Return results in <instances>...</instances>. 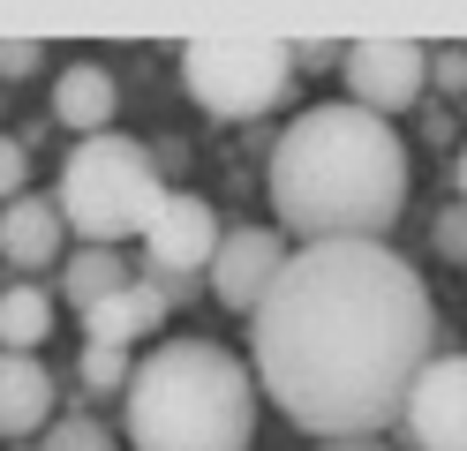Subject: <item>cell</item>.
<instances>
[{
  "label": "cell",
  "mask_w": 467,
  "mask_h": 451,
  "mask_svg": "<svg viewBox=\"0 0 467 451\" xmlns=\"http://www.w3.org/2000/svg\"><path fill=\"white\" fill-rule=\"evenodd\" d=\"M437 354V301L392 241L295 249L249 316V376L295 429L385 436Z\"/></svg>",
  "instance_id": "1"
},
{
  "label": "cell",
  "mask_w": 467,
  "mask_h": 451,
  "mask_svg": "<svg viewBox=\"0 0 467 451\" xmlns=\"http://www.w3.org/2000/svg\"><path fill=\"white\" fill-rule=\"evenodd\" d=\"M272 210L279 226L317 249V241H385L407 210V143L392 120L362 106H302L272 143Z\"/></svg>",
  "instance_id": "2"
},
{
  "label": "cell",
  "mask_w": 467,
  "mask_h": 451,
  "mask_svg": "<svg viewBox=\"0 0 467 451\" xmlns=\"http://www.w3.org/2000/svg\"><path fill=\"white\" fill-rule=\"evenodd\" d=\"M189 286H173V279H151V271H136V279L121 286V293H106L91 316H83V339L91 346H129L136 354V339H151V331L173 316V301H182Z\"/></svg>",
  "instance_id": "10"
},
{
  "label": "cell",
  "mask_w": 467,
  "mask_h": 451,
  "mask_svg": "<svg viewBox=\"0 0 467 451\" xmlns=\"http://www.w3.org/2000/svg\"><path fill=\"white\" fill-rule=\"evenodd\" d=\"M339 76H347V106L392 120V113H407V106L430 90V46H407V38H362V46H347Z\"/></svg>",
  "instance_id": "7"
},
{
  "label": "cell",
  "mask_w": 467,
  "mask_h": 451,
  "mask_svg": "<svg viewBox=\"0 0 467 451\" xmlns=\"http://www.w3.org/2000/svg\"><path fill=\"white\" fill-rule=\"evenodd\" d=\"M53 376L38 354H0V444H23V436H46L53 429Z\"/></svg>",
  "instance_id": "12"
},
{
  "label": "cell",
  "mask_w": 467,
  "mask_h": 451,
  "mask_svg": "<svg viewBox=\"0 0 467 451\" xmlns=\"http://www.w3.org/2000/svg\"><path fill=\"white\" fill-rule=\"evenodd\" d=\"M430 83L467 98V46H437V53H430Z\"/></svg>",
  "instance_id": "21"
},
{
  "label": "cell",
  "mask_w": 467,
  "mask_h": 451,
  "mask_svg": "<svg viewBox=\"0 0 467 451\" xmlns=\"http://www.w3.org/2000/svg\"><path fill=\"white\" fill-rule=\"evenodd\" d=\"M430 249L445 256V263H467V203H445V210H437V226H430Z\"/></svg>",
  "instance_id": "18"
},
{
  "label": "cell",
  "mask_w": 467,
  "mask_h": 451,
  "mask_svg": "<svg viewBox=\"0 0 467 451\" xmlns=\"http://www.w3.org/2000/svg\"><path fill=\"white\" fill-rule=\"evenodd\" d=\"M256 406H265V391L234 346L166 339L136 361L121 391V436L129 451H249Z\"/></svg>",
  "instance_id": "3"
},
{
  "label": "cell",
  "mask_w": 467,
  "mask_h": 451,
  "mask_svg": "<svg viewBox=\"0 0 467 451\" xmlns=\"http://www.w3.org/2000/svg\"><path fill=\"white\" fill-rule=\"evenodd\" d=\"M61 241H68V219H61V203H53V196L0 203V263L46 271V263H61Z\"/></svg>",
  "instance_id": "13"
},
{
  "label": "cell",
  "mask_w": 467,
  "mask_h": 451,
  "mask_svg": "<svg viewBox=\"0 0 467 451\" xmlns=\"http://www.w3.org/2000/svg\"><path fill=\"white\" fill-rule=\"evenodd\" d=\"M317 451H392L385 436H332V444H317Z\"/></svg>",
  "instance_id": "23"
},
{
  "label": "cell",
  "mask_w": 467,
  "mask_h": 451,
  "mask_svg": "<svg viewBox=\"0 0 467 451\" xmlns=\"http://www.w3.org/2000/svg\"><path fill=\"white\" fill-rule=\"evenodd\" d=\"M76 376H83V391H91V399H113V391H129V376H136V354H129V346H91V339H83Z\"/></svg>",
  "instance_id": "16"
},
{
  "label": "cell",
  "mask_w": 467,
  "mask_h": 451,
  "mask_svg": "<svg viewBox=\"0 0 467 451\" xmlns=\"http://www.w3.org/2000/svg\"><path fill=\"white\" fill-rule=\"evenodd\" d=\"M53 203H61V219L83 249H129V241H143L151 210L166 203V173L151 159V143L106 128V136L68 150Z\"/></svg>",
  "instance_id": "4"
},
{
  "label": "cell",
  "mask_w": 467,
  "mask_h": 451,
  "mask_svg": "<svg viewBox=\"0 0 467 451\" xmlns=\"http://www.w3.org/2000/svg\"><path fill=\"white\" fill-rule=\"evenodd\" d=\"M129 279H136V271H129L121 249H76V256H61V301H68L76 316H91L99 301L121 293Z\"/></svg>",
  "instance_id": "14"
},
{
  "label": "cell",
  "mask_w": 467,
  "mask_h": 451,
  "mask_svg": "<svg viewBox=\"0 0 467 451\" xmlns=\"http://www.w3.org/2000/svg\"><path fill=\"white\" fill-rule=\"evenodd\" d=\"M31 196V150H23L16 136H0V203Z\"/></svg>",
  "instance_id": "20"
},
{
  "label": "cell",
  "mask_w": 467,
  "mask_h": 451,
  "mask_svg": "<svg viewBox=\"0 0 467 451\" xmlns=\"http://www.w3.org/2000/svg\"><path fill=\"white\" fill-rule=\"evenodd\" d=\"M46 451H121V444H113L91 414H61V421L46 429Z\"/></svg>",
  "instance_id": "17"
},
{
  "label": "cell",
  "mask_w": 467,
  "mask_h": 451,
  "mask_svg": "<svg viewBox=\"0 0 467 451\" xmlns=\"http://www.w3.org/2000/svg\"><path fill=\"white\" fill-rule=\"evenodd\" d=\"M286 256H295V241H286V233H272V226H226L212 271H203V293H212L226 316H256V301L279 286Z\"/></svg>",
  "instance_id": "8"
},
{
  "label": "cell",
  "mask_w": 467,
  "mask_h": 451,
  "mask_svg": "<svg viewBox=\"0 0 467 451\" xmlns=\"http://www.w3.org/2000/svg\"><path fill=\"white\" fill-rule=\"evenodd\" d=\"M113 113H121V83H113L106 60H68V68L53 76V120H61L76 143L106 136Z\"/></svg>",
  "instance_id": "11"
},
{
  "label": "cell",
  "mask_w": 467,
  "mask_h": 451,
  "mask_svg": "<svg viewBox=\"0 0 467 451\" xmlns=\"http://www.w3.org/2000/svg\"><path fill=\"white\" fill-rule=\"evenodd\" d=\"M400 436L415 451H467V354H430L400 406Z\"/></svg>",
  "instance_id": "9"
},
{
  "label": "cell",
  "mask_w": 467,
  "mask_h": 451,
  "mask_svg": "<svg viewBox=\"0 0 467 451\" xmlns=\"http://www.w3.org/2000/svg\"><path fill=\"white\" fill-rule=\"evenodd\" d=\"M286 53H295V68H309V76H317V68H339V60H347L339 38H309V46H286Z\"/></svg>",
  "instance_id": "22"
},
{
  "label": "cell",
  "mask_w": 467,
  "mask_h": 451,
  "mask_svg": "<svg viewBox=\"0 0 467 451\" xmlns=\"http://www.w3.org/2000/svg\"><path fill=\"white\" fill-rule=\"evenodd\" d=\"M46 68V46L38 38H0V83H31Z\"/></svg>",
  "instance_id": "19"
},
{
  "label": "cell",
  "mask_w": 467,
  "mask_h": 451,
  "mask_svg": "<svg viewBox=\"0 0 467 451\" xmlns=\"http://www.w3.org/2000/svg\"><path fill=\"white\" fill-rule=\"evenodd\" d=\"M452 180H460V203H467V143H460V166H452Z\"/></svg>",
  "instance_id": "24"
},
{
  "label": "cell",
  "mask_w": 467,
  "mask_h": 451,
  "mask_svg": "<svg viewBox=\"0 0 467 451\" xmlns=\"http://www.w3.org/2000/svg\"><path fill=\"white\" fill-rule=\"evenodd\" d=\"M61 323V301L46 286H0V354H38Z\"/></svg>",
  "instance_id": "15"
},
{
  "label": "cell",
  "mask_w": 467,
  "mask_h": 451,
  "mask_svg": "<svg viewBox=\"0 0 467 451\" xmlns=\"http://www.w3.org/2000/svg\"><path fill=\"white\" fill-rule=\"evenodd\" d=\"M182 90L212 120H256L295 90V53L279 38H196L182 46Z\"/></svg>",
  "instance_id": "5"
},
{
  "label": "cell",
  "mask_w": 467,
  "mask_h": 451,
  "mask_svg": "<svg viewBox=\"0 0 467 451\" xmlns=\"http://www.w3.org/2000/svg\"><path fill=\"white\" fill-rule=\"evenodd\" d=\"M219 241H226V226H219L212 203L189 196V189H166V203L151 210V226H143V263H151V279L189 286V279L212 271Z\"/></svg>",
  "instance_id": "6"
}]
</instances>
